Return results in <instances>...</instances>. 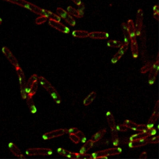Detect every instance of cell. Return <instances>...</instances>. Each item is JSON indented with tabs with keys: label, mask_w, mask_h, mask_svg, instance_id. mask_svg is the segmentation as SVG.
I'll return each mask as SVG.
<instances>
[{
	"label": "cell",
	"mask_w": 159,
	"mask_h": 159,
	"mask_svg": "<svg viewBox=\"0 0 159 159\" xmlns=\"http://www.w3.org/2000/svg\"><path fill=\"white\" fill-rule=\"evenodd\" d=\"M88 37L93 39H107L109 38V34L103 31H93L89 33Z\"/></svg>",
	"instance_id": "cell-15"
},
{
	"label": "cell",
	"mask_w": 159,
	"mask_h": 159,
	"mask_svg": "<svg viewBox=\"0 0 159 159\" xmlns=\"http://www.w3.org/2000/svg\"><path fill=\"white\" fill-rule=\"evenodd\" d=\"M67 12L76 18H82V16L81 15L80 13L79 12V10H76L75 8H73L71 6H69L67 7Z\"/></svg>",
	"instance_id": "cell-30"
},
{
	"label": "cell",
	"mask_w": 159,
	"mask_h": 159,
	"mask_svg": "<svg viewBox=\"0 0 159 159\" xmlns=\"http://www.w3.org/2000/svg\"><path fill=\"white\" fill-rule=\"evenodd\" d=\"M15 68L16 72H17V75L18 77L22 98L23 100H26L27 97V94L26 92V82L24 72L20 66Z\"/></svg>",
	"instance_id": "cell-4"
},
{
	"label": "cell",
	"mask_w": 159,
	"mask_h": 159,
	"mask_svg": "<svg viewBox=\"0 0 159 159\" xmlns=\"http://www.w3.org/2000/svg\"><path fill=\"white\" fill-rule=\"evenodd\" d=\"M2 19L1 18V17H0V24H2Z\"/></svg>",
	"instance_id": "cell-46"
},
{
	"label": "cell",
	"mask_w": 159,
	"mask_h": 159,
	"mask_svg": "<svg viewBox=\"0 0 159 159\" xmlns=\"http://www.w3.org/2000/svg\"><path fill=\"white\" fill-rule=\"evenodd\" d=\"M143 11L142 9H139L137 11L136 14V23H135V30L136 36H140L142 30L143 24Z\"/></svg>",
	"instance_id": "cell-8"
},
{
	"label": "cell",
	"mask_w": 159,
	"mask_h": 159,
	"mask_svg": "<svg viewBox=\"0 0 159 159\" xmlns=\"http://www.w3.org/2000/svg\"><path fill=\"white\" fill-rule=\"evenodd\" d=\"M106 132H107L106 129H102L98 131V132H96L94 135H92L91 140L94 143L98 142L104 137Z\"/></svg>",
	"instance_id": "cell-24"
},
{
	"label": "cell",
	"mask_w": 159,
	"mask_h": 159,
	"mask_svg": "<svg viewBox=\"0 0 159 159\" xmlns=\"http://www.w3.org/2000/svg\"><path fill=\"white\" fill-rule=\"evenodd\" d=\"M148 144L147 139H141V140H134L130 141L128 146L130 149H134L139 147H142Z\"/></svg>",
	"instance_id": "cell-17"
},
{
	"label": "cell",
	"mask_w": 159,
	"mask_h": 159,
	"mask_svg": "<svg viewBox=\"0 0 159 159\" xmlns=\"http://www.w3.org/2000/svg\"><path fill=\"white\" fill-rule=\"evenodd\" d=\"M123 44V43L122 42L120 41L114 40H110L107 43L108 46V47H111V48H120L121 47Z\"/></svg>",
	"instance_id": "cell-31"
},
{
	"label": "cell",
	"mask_w": 159,
	"mask_h": 159,
	"mask_svg": "<svg viewBox=\"0 0 159 159\" xmlns=\"http://www.w3.org/2000/svg\"><path fill=\"white\" fill-rule=\"evenodd\" d=\"M57 14L60 18L64 20L70 26L74 27L76 25V21L72 15H71L68 12L62 8H58L57 10Z\"/></svg>",
	"instance_id": "cell-6"
},
{
	"label": "cell",
	"mask_w": 159,
	"mask_h": 159,
	"mask_svg": "<svg viewBox=\"0 0 159 159\" xmlns=\"http://www.w3.org/2000/svg\"><path fill=\"white\" fill-rule=\"evenodd\" d=\"M80 131L79 129L76 128H72L68 130L67 133L69 134H76L78 132Z\"/></svg>",
	"instance_id": "cell-40"
},
{
	"label": "cell",
	"mask_w": 159,
	"mask_h": 159,
	"mask_svg": "<svg viewBox=\"0 0 159 159\" xmlns=\"http://www.w3.org/2000/svg\"><path fill=\"white\" fill-rule=\"evenodd\" d=\"M69 138L75 144H78L80 142V139L76 134H69Z\"/></svg>",
	"instance_id": "cell-35"
},
{
	"label": "cell",
	"mask_w": 159,
	"mask_h": 159,
	"mask_svg": "<svg viewBox=\"0 0 159 159\" xmlns=\"http://www.w3.org/2000/svg\"><path fill=\"white\" fill-rule=\"evenodd\" d=\"M159 101L157 100L155 104V107H154V109H153V112L152 114L150 119L148 121V124L146 125L147 129H150L152 128L154 126L156 122L157 121V120L159 118Z\"/></svg>",
	"instance_id": "cell-10"
},
{
	"label": "cell",
	"mask_w": 159,
	"mask_h": 159,
	"mask_svg": "<svg viewBox=\"0 0 159 159\" xmlns=\"http://www.w3.org/2000/svg\"><path fill=\"white\" fill-rule=\"evenodd\" d=\"M76 134L79 136V138L80 139V141H81L83 143L85 142V140H86V137H85V135H84V133L82 132L80 130L76 133Z\"/></svg>",
	"instance_id": "cell-38"
},
{
	"label": "cell",
	"mask_w": 159,
	"mask_h": 159,
	"mask_svg": "<svg viewBox=\"0 0 159 159\" xmlns=\"http://www.w3.org/2000/svg\"><path fill=\"white\" fill-rule=\"evenodd\" d=\"M26 100L30 112L32 114L36 113L37 112V108H36V105H35L34 102L33 100L32 97L27 95Z\"/></svg>",
	"instance_id": "cell-22"
},
{
	"label": "cell",
	"mask_w": 159,
	"mask_h": 159,
	"mask_svg": "<svg viewBox=\"0 0 159 159\" xmlns=\"http://www.w3.org/2000/svg\"><path fill=\"white\" fill-rule=\"evenodd\" d=\"M149 137L148 132H140L139 133L132 135L129 138L130 141L134 140H141V139H147Z\"/></svg>",
	"instance_id": "cell-21"
},
{
	"label": "cell",
	"mask_w": 159,
	"mask_h": 159,
	"mask_svg": "<svg viewBox=\"0 0 159 159\" xmlns=\"http://www.w3.org/2000/svg\"><path fill=\"white\" fill-rule=\"evenodd\" d=\"M121 29L123 33L124 37V43H129L130 41V38L129 34L128 31V27H127V23L125 22H123L121 24Z\"/></svg>",
	"instance_id": "cell-25"
},
{
	"label": "cell",
	"mask_w": 159,
	"mask_h": 159,
	"mask_svg": "<svg viewBox=\"0 0 159 159\" xmlns=\"http://www.w3.org/2000/svg\"><path fill=\"white\" fill-rule=\"evenodd\" d=\"M153 63L152 62H149L147 64H145L144 66L141 68V73L144 74V73H147L148 71H149L153 65Z\"/></svg>",
	"instance_id": "cell-32"
},
{
	"label": "cell",
	"mask_w": 159,
	"mask_h": 159,
	"mask_svg": "<svg viewBox=\"0 0 159 159\" xmlns=\"http://www.w3.org/2000/svg\"><path fill=\"white\" fill-rule=\"evenodd\" d=\"M76 159H91V154L87 153H76Z\"/></svg>",
	"instance_id": "cell-34"
},
{
	"label": "cell",
	"mask_w": 159,
	"mask_h": 159,
	"mask_svg": "<svg viewBox=\"0 0 159 159\" xmlns=\"http://www.w3.org/2000/svg\"><path fill=\"white\" fill-rule=\"evenodd\" d=\"M116 129L118 131L125 132L128 131V128L124 124H119L116 127Z\"/></svg>",
	"instance_id": "cell-37"
},
{
	"label": "cell",
	"mask_w": 159,
	"mask_h": 159,
	"mask_svg": "<svg viewBox=\"0 0 159 159\" xmlns=\"http://www.w3.org/2000/svg\"><path fill=\"white\" fill-rule=\"evenodd\" d=\"M97 97V93L95 92H91L84 100L83 104L84 106H88L91 104Z\"/></svg>",
	"instance_id": "cell-26"
},
{
	"label": "cell",
	"mask_w": 159,
	"mask_h": 159,
	"mask_svg": "<svg viewBox=\"0 0 159 159\" xmlns=\"http://www.w3.org/2000/svg\"><path fill=\"white\" fill-rule=\"evenodd\" d=\"M128 47L129 43H123L121 47H120V50L112 57L111 59V62L112 63H116L128 51Z\"/></svg>",
	"instance_id": "cell-14"
},
{
	"label": "cell",
	"mask_w": 159,
	"mask_h": 159,
	"mask_svg": "<svg viewBox=\"0 0 159 159\" xmlns=\"http://www.w3.org/2000/svg\"><path fill=\"white\" fill-rule=\"evenodd\" d=\"M153 13H159V8L158 5H155L153 7Z\"/></svg>",
	"instance_id": "cell-43"
},
{
	"label": "cell",
	"mask_w": 159,
	"mask_h": 159,
	"mask_svg": "<svg viewBox=\"0 0 159 159\" xmlns=\"http://www.w3.org/2000/svg\"><path fill=\"white\" fill-rule=\"evenodd\" d=\"M106 117H107L108 124L111 129L115 128H116V123H115V119H114L112 113L111 112H108L106 113Z\"/></svg>",
	"instance_id": "cell-23"
},
{
	"label": "cell",
	"mask_w": 159,
	"mask_h": 159,
	"mask_svg": "<svg viewBox=\"0 0 159 159\" xmlns=\"http://www.w3.org/2000/svg\"><path fill=\"white\" fill-rule=\"evenodd\" d=\"M2 51L7 59L15 68L19 66L18 62L17 61V59L14 57V55L13 54L12 52L10 51L8 47L4 46L2 47Z\"/></svg>",
	"instance_id": "cell-12"
},
{
	"label": "cell",
	"mask_w": 159,
	"mask_h": 159,
	"mask_svg": "<svg viewBox=\"0 0 159 159\" xmlns=\"http://www.w3.org/2000/svg\"><path fill=\"white\" fill-rule=\"evenodd\" d=\"M79 6V9H78V10H79V12L80 14L81 15L82 17H83L84 15V10L85 9V6L83 3L82 2L81 4Z\"/></svg>",
	"instance_id": "cell-39"
},
{
	"label": "cell",
	"mask_w": 159,
	"mask_h": 159,
	"mask_svg": "<svg viewBox=\"0 0 159 159\" xmlns=\"http://www.w3.org/2000/svg\"><path fill=\"white\" fill-rule=\"evenodd\" d=\"M26 153L28 156H48L52 154V150L49 148H31L28 149Z\"/></svg>",
	"instance_id": "cell-5"
},
{
	"label": "cell",
	"mask_w": 159,
	"mask_h": 159,
	"mask_svg": "<svg viewBox=\"0 0 159 159\" xmlns=\"http://www.w3.org/2000/svg\"><path fill=\"white\" fill-rule=\"evenodd\" d=\"M9 149L10 151L16 157H18L21 159H24L25 158V156L22 153L20 150L19 148L15 145V144L13 143V142H10L8 145Z\"/></svg>",
	"instance_id": "cell-16"
},
{
	"label": "cell",
	"mask_w": 159,
	"mask_h": 159,
	"mask_svg": "<svg viewBox=\"0 0 159 159\" xmlns=\"http://www.w3.org/2000/svg\"><path fill=\"white\" fill-rule=\"evenodd\" d=\"M147 156H148L147 153L146 152H143L142 153H141L139 158H140V159H146V158H147Z\"/></svg>",
	"instance_id": "cell-42"
},
{
	"label": "cell",
	"mask_w": 159,
	"mask_h": 159,
	"mask_svg": "<svg viewBox=\"0 0 159 159\" xmlns=\"http://www.w3.org/2000/svg\"><path fill=\"white\" fill-rule=\"evenodd\" d=\"M130 44L132 57L134 59H137L139 56V47L136 39H131Z\"/></svg>",
	"instance_id": "cell-19"
},
{
	"label": "cell",
	"mask_w": 159,
	"mask_h": 159,
	"mask_svg": "<svg viewBox=\"0 0 159 159\" xmlns=\"http://www.w3.org/2000/svg\"><path fill=\"white\" fill-rule=\"evenodd\" d=\"M94 142L91 140H89L84 143V145L81 147L80 150V153H85L89 150L92 146H93Z\"/></svg>",
	"instance_id": "cell-28"
},
{
	"label": "cell",
	"mask_w": 159,
	"mask_h": 159,
	"mask_svg": "<svg viewBox=\"0 0 159 159\" xmlns=\"http://www.w3.org/2000/svg\"><path fill=\"white\" fill-rule=\"evenodd\" d=\"M57 152L60 155L65 156L67 158L76 159V153L71 152L62 148H59L57 150Z\"/></svg>",
	"instance_id": "cell-20"
},
{
	"label": "cell",
	"mask_w": 159,
	"mask_h": 159,
	"mask_svg": "<svg viewBox=\"0 0 159 159\" xmlns=\"http://www.w3.org/2000/svg\"><path fill=\"white\" fill-rule=\"evenodd\" d=\"M48 19V18L46 16L40 15L36 18V20H35V23L38 25H41V24H43L44 22H46Z\"/></svg>",
	"instance_id": "cell-33"
},
{
	"label": "cell",
	"mask_w": 159,
	"mask_h": 159,
	"mask_svg": "<svg viewBox=\"0 0 159 159\" xmlns=\"http://www.w3.org/2000/svg\"><path fill=\"white\" fill-rule=\"evenodd\" d=\"M39 80L42 86L48 92L51 97L57 104L61 103V98L55 87L45 79L44 77L40 76L39 77Z\"/></svg>",
	"instance_id": "cell-1"
},
{
	"label": "cell",
	"mask_w": 159,
	"mask_h": 159,
	"mask_svg": "<svg viewBox=\"0 0 159 159\" xmlns=\"http://www.w3.org/2000/svg\"><path fill=\"white\" fill-rule=\"evenodd\" d=\"M153 16L155 19H156V20L159 21V13H153Z\"/></svg>",
	"instance_id": "cell-45"
},
{
	"label": "cell",
	"mask_w": 159,
	"mask_h": 159,
	"mask_svg": "<svg viewBox=\"0 0 159 159\" xmlns=\"http://www.w3.org/2000/svg\"><path fill=\"white\" fill-rule=\"evenodd\" d=\"M89 33L87 31L76 30L72 32V36L74 38L79 39H85L88 37Z\"/></svg>",
	"instance_id": "cell-27"
},
{
	"label": "cell",
	"mask_w": 159,
	"mask_h": 159,
	"mask_svg": "<svg viewBox=\"0 0 159 159\" xmlns=\"http://www.w3.org/2000/svg\"><path fill=\"white\" fill-rule=\"evenodd\" d=\"M159 54L157 55V60L153 63L151 69L150 70L149 76V83L150 85H153L155 82L156 77L159 72Z\"/></svg>",
	"instance_id": "cell-7"
},
{
	"label": "cell",
	"mask_w": 159,
	"mask_h": 159,
	"mask_svg": "<svg viewBox=\"0 0 159 159\" xmlns=\"http://www.w3.org/2000/svg\"><path fill=\"white\" fill-rule=\"evenodd\" d=\"M122 150L120 148H110L107 149L95 152L91 154V159L106 158L108 156H113L120 154Z\"/></svg>",
	"instance_id": "cell-2"
},
{
	"label": "cell",
	"mask_w": 159,
	"mask_h": 159,
	"mask_svg": "<svg viewBox=\"0 0 159 159\" xmlns=\"http://www.w3.org/2000/svg\"><path fill=\"white\" fill-rule=\"evenodd\" d=\"M148 144H158L159 142V136H155L152 138H147Z\"/></svg>",
	"instance_id": "cell-36"
},
{
	"label": "cell",
	"mask_w": 159,
	"mask_h": 159,
	"mask_svg": "<svg viewBox=\"0 0 159 159\" xmlns=\"http://www.w3.org/2000/svg\"><path fill=\"white\" fill-rule=\"evenodd\" d=\"M127 25L128 31L129 34L130 40L136 39V30H135V25L133 21L131 19L128 20Z\"/></svg>",
	"instance_id": "cell-18"
},
{
	"label": "cell",
	"mask_w": 159,
	"mask_h": 159,
	"mask_svg": "<svg viewBox=\"0 0 159 159\" xmlns=\"http://www.w3.org/2000/svg\"><path fill=\"white\" fill-rule=\"evenodd\" d=\"M49 25L52 28L58 30L64 34H69L70 32V29L66 27L65 25L63 23H61L60 22L53 20L49 19Z\"/></svg>",
	"instance_id": "cell-13"
},
{
	"label": "cell",
	"mask_w": 159,
	"mask_h": 159,
	"mask_svg": "<svg viewBox=\"0 0 159 159\" xmlns=\"http://www.w3.org/2000/svg\"><path fill=\"white\" fill-rule=\"evenodd\" d=\"M39 77L37 74L32 75L26 84V92L28 96L32 97L38 90Z\"/></svg>",
	"instance_id": "cell-3"
},
{
	"label": "cell",
	"mask_w": 159,
	"mask_h": 159,
	"mask_svg": "<svg viewBox=\"0 0 159 159\" xmlns=\"http://www.w3.org/2000/svg\"><path fill=\"white\" fill-rule=\"evenodd\" d=\"M112 140L113 145L115 147L119 146V139L118 136V131L116 130V128L113 129H111Z\"/></svg>",
	"instance_id": "cell-29"
},
{
	"label": "cell",
	"mask_w": 159,
	"mask_h": 159,
	"mask_svg": "<svg viewBox=\"0 0 159 159\" xmlns=\"http://www.w3.org/2000/svg\"><path fill=\"white\" fill-rule=\"evenodd\" d=\"M68 129H59L54 130L49 132H46L43 135V139L44 140H48L57 137H60L67 133Z\"/></svg>",
	"instance_id": "cell-11"
},
{
	"label": "cell",
	"mask_w": 159,
	"mask_h": 159,
	"mask_svg": "<svg viewBox=\"0 0 159 159\" xmlns=\"http://www.w3.org/2000/svg\"><path fill=\"white\" fill-rule=\"evenodd\" d=\"M124 124L132 130L138 132H146L148 130L147 126L144 124H138L130 120H127L124 122Z\"/></svg>",
	"instance_id": "cell-9"
},
{
	"label": "cell",
	"mask_w": 159,
	"mask_h": 159,
	"mask_svg": "<svg viewBox=\"0 0 159 159\" xmlns=\"http://www.w3.org/2000/svg\"><path fill=\"white\" fill-rule=\"evenodd\" d=\"M77 6H80L82 2L81 0H71Z\"/></svg>",
	"instance_id": "cell-44"
},
{
	"label": "cell",
	"mask_w": 159,
	"mask_h": 159,
	"mask_svg": "<svg viewBox=\"0 0 159 159\" xmlns=\"http://www.w3.org/2000/svg\"><path fill=\"white\" fill-rule=\"evenodd\" d=\"M147 132H148V133L149 135V137L155 135V134H156V132H157L155 128H153L150 129H148Z\"/></svg>",
	"instance_id": "cell-41"
}]
</instances>
